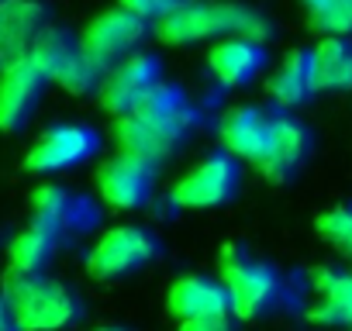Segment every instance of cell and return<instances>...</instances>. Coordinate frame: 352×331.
<instances>
[{"mask_svg":"<svg viewBox=\"0 0 352 331\" xmlns=\"http://www.w3.org/2000/svg\"><path fill=\"white\" fill-rule=\"evenodd\" d=\"M45 87L49 76L32 59H18L0 69V131H25L45 97Z\"/></svg>","mask_w":352,"mask_h":331,"instance_id":"10","label":"cell"},{"mask_svg":"<svg viewBox=\"0 0 352 331\" xmlns=\"http://www.w3.org/2000/svg\"><path fill=\"white\" fill-rule=\"evenodd\" d=\"M307 25L324 38H349L352 35V0H300Z\"/></svg>","mask_w":352,"mask_h":331,"instance_id":"24","label":"cell"},{"mask_svg":"<svg viewBox=\"0 0 352 331\" xmlns=\"http://www.w3.org/2000/svg\"><path fill=\"white\" fill-rule=\"evenodd\" d=\"M263 66H266V49L259 42H249V38H225L208 52V69L228 90L252 83Z\"/></svg>","mask_w":352,"mask_h":331,"instance_id":"18","label":"cell"},{"mask_svg":"<svg viewBox=\"0 0 352 331\" xmlns=\"http://www.w3.org/2000/svg\"><path fill=\"white\" fill-rule=\"evenodd\" d=\"M100 148V138L87 124H56L42 131V138L28 148L25 170L28 173H66L76 170L87 159H94Z\"/></svg>","mask_w":352,"mask_h":331,"instance_id":"7","label":"cell"},{"mask_svg":"<svg viewBox=\"0 0 352 331\" xmlns=\"http://www.w3.org/2000/svg\"><path fill=\"white\" fill-rule=\"evenodd\" d=\"M162 83V62L152 52H138L131 59H124L121 66H114L104 83H100V107L111 111L114 117H128L138 111V104Z\"/></svg>","mask_w":352,"mask_h":331,"instance_id":"9","label":"cell"},{"mask_svg":"<svg viewBox=\"0 0 352 331\" xmlns=\"http://www.w3.org/2000/svg\"><path fill=\"white\" fill-rule=\"evenodd\" d=\"M180 331H239V321L228 317H204V321H184Z\"/></svg>","mask_w":352,"mask_h":331,"instance_id":"28","label":"cell"},{"mask_svg":"<svg viewBox=\"0 0 352 331\" xmlns=\"http://www.w3.org/2000/svg\"><path fill=\"white\" fill-rule=\"evenodd\" d=\"M73 56H80V38H76L73 32L59 28V25H52V28L35 42V49L28 52V59L49 76V83L66 69V62H69Z\"/></svg>","mask_w":352,"mask_h":331,"instance_id":"23","label":"cell"},{"mask_svg":"<svg viewBox=\"0 0 352 331\" xmlns=\"http://www.w3.org/2000/svg\"><path fill=\"white\" fill-rule=\"evenodd\" d=\"M314 231L324 245H331L342 259L352 262V204H338V207L318 214Z\"/></svg>","mask_w":352,"mask_h":331,"instance_id":"25","label":"cell"},{"mask_svg":"<svg viewBox=\"0 0 352 331\" xmlns=\"http://www.w3.org/2000/svg\"><path fill=\"white\" fill-rule=\"evenodd\" d=\"M97 331H131V328H124V324H104V328H97Z\"/></svg>","mask_w":352,"mask_h":331,"instance_id":"30","label":"cell"},{"mask_svg":"<svg viewBox=\"0 0 352 331\" xmlns=\"http://www.w3.org/2000/svg\"><path fill=\"white\" fill-rule=\"evenodd\" d=\"M266 93L276 107L283 111H294L300 104H307L314 97V80H311V52H290L276 73L266 80Z\"/></svg>","mask_w":352,"mask_h":331,"instance_id":"21","label":"cell"},{"mask_svg":"<svg viewBox=\"0 0 352 331\" xmlns=\"http://www.w3.org/2000/svg\"><path fill=\"white\" fill-rule=\"evenodd\" d=\"M311 148H314L311 128L304 121L283 114V117H276V131H273L270 152L259 162V173L270 183H290L304 170V162L311 159Z\"/></svg>","mask_w":352,"mask_h":331,"instance_id":"15","label":"cell"},{"mask_svg":"<svg viewBox=\"0 0 352 331\" xmlns=\"http://www.w3.org/2000/svg\"><path fill=\"white\" fill-rule=\"evenodd\" d=\"M155 28V38L162 45H194L204 38H249V42H266L273 35V25L232 0H184L169 18H162Z\"/></svg>","mask_w":352,"mask_h":331,"instance_id":"1","label":"cell"},{"mask_svg":"<svg viewBox=\"0 0 352 331\" xmlns=\"http://www.w3.org/2000/svg\"><path fill=\"white\" fill-rule=\"evenodd\" d=\"M221 141H225V152L235 155V159H249V162H263V155L270 152V141H273V131H276V117L263 107H228L221 114Z\"/></svg>","mask_w":352,"mask_h":331,"instance_id":"12","label":"cell"},{"mask_svg":"<svg viewBox=\"0 0 352 331\" xmlns=\"http://www.w3.org/2000/svg\"><path fill=\"white\" fill-rule=\"evenodd\" d=\"M184 0H118V8L142 18L145 25H159L162 18H169L176 8H180Z\"/></svg>","mask_w":352,"mask_h":331,"instance_id":"27","label":"cell"},{"mask_svg":"<svg viewBox=\"0 0 352 331\" xmlns=\"http://www.w3.org/2000/svg\"><path fill=\"white\" fill-rule=\"evenodd\" d=\"M0 293L8 297L21 331H66L83 321V297L52 276H28L4 269Z\"/></svg>","mask_w":352,"mask_h":331,"instance_id":"2","label":"cell"},{"mask_svg":"<svg viewBox=\"0 0 352 331\" xmlns=\"http://www.w3.org/2000/svg\"><path fill=\"white\" fill-rule=\"evenodd\" d=\"M97 218H100L97 214V204L90 197L69 190V187L49 183V187H38L32 194V225L45 228L59 242L90 231L97 225Z\"/></svg>","mask_w":352,"mask_h":331,"instance_id":"8","label":"cell"},{"mask_svg":"<svg viewBox=\"0 0 352 331\" xmlns=\"http://www.w3.org/2000/svg\"><path fill=\"white\" fill-rule=\"evenodd\" d=\"M135 114H138L142 121H148L152 128L173 135L176 141H187L190 131H194L197 121H201L194 100H190L180 87H173V83H159V87L138 104Z\"/></svg>","mask_w":352,"mask_h":331,"instance_id":"16","label":"cell"},{"mask_svg":"<svg viewBox=\"0 0 352 331\" xmlns=\"http://www.w3.org/2000/svg\"><path fill=\"white\" fill-rule=\"evenodd\" d=\"M145 38H148V25H145L142 18H135V14L114 8V11L97 14V18L83 28L80 49H83V56H87L97 69L111 73V69L121 66L124 59L138 56Z\"/></svg>","mask_w":352,"mask_h":331,"instance_id":"5","label":"cell"},{"mask_svg":"<svg viewBox=\"0 0 352 331\" xmlns=\"http://www.w3.org/2000/svg\"><path fill=\"white\" fill-rule=\"evenodd\" d=\"M4 4H8V0H0V8H4Z\"/></svg>","mask_w":352,"mask_h":331,"instance_id":"31","label":"cell"},{"mask_svg":"<svg viewBox=\"0 0 352 331\" xmlns=\"http://www.w3.org/2000/svg\"><path fill=\"white\" fill-rule=\"evenodd\" d=\"M152 187H155V170L124 155L104 162L97 170V194L118 211L145 207L152 201Z\"/></svg>","mask_w":352,"mask_h":331,"instance_id":"14","label":"cell"},{"mask_svg":"<svg viewBox=\"0 0 352 331\" xmlns=\"http://www.w3.org/2000/svg\"><path fill=\"white\" fill-rule=\"evenodd\" d=\"M169 314L184 321H204V317H228L232 314V297L228 286L214 276H201V273H187L180 276L169 293H166Z\"/></svg>","mask_w":352,"mask_h":331,"instance_id":"13","label":"cell"},{"mask_svg":"<svg viewBox=\"0 0 352 331\" xmlns=\"http://www.w3.org/2000/svg\"><path fill=\"white\" fill-rule=\"evenodd\" d=\"M104 69H97L87 56H83V49H80V56H73L69 62H66V69L52 80V83H59L66 93H73V97H87V93H100V83H104Z\"/></svg>","mask_w":352,"mask_h":331,"instance_id":"26","label":"cell"},{"mask_svg":"<svg viewBox=\"0 0 352 331\" xmlns=\"http://www.w3.org/2000/svg\"><path fill=\"white\" fill-rule=\"evenodd\" d=\"M221 283L228 286L235 321L270 317L287 300L283 276L270 262L245 255V249H239V245H225V252H221Z\"/></svg>","mask_w":352,"mask_h":331,"instance_id":"3","label":"cell"},{"mask_svg":"<svg viewBox=\"0 0 352 331\" xmlns=\"http://www.w3.org/2000/svg\"><path fill=\"white\" fill-rule=\"evenodd\" d=\"M318 300L307 310L311 324H345L352 328V269H314Z\"/></svg>","mask_w":352,"mask_h":331,"instance_id":"19","label":"cell"},{"mask_svg":"<svg viewBox=\"0 0 352 331\" xmlns=\"http://www.w3.org/2000/svg\"><path fill=\"white\" fill-rule=\"evenodd\" d=\"M114 141H118V155L135 159V162L148 166V170H159V166L169 162L184 145V141H176L173 135L152 128L148 121H142L138 114H128V117L114 121Z\"/></svg>","mask_w":352,"mask_h":331,"instance_id":"17","label":"cell"},{"mask_svg":"<svg viewBox=\"0 0 352 331\" xmlns=\"http://www.w3.org/2000/svg\"><path fill=\"white\" fill-rule=\"evenodd\" d=\"M239 183H242L239 159L228 155V152H211L173 187V204L187 207V211L221 207L239 194Z\"/></svg>","mask_w":352,"mask_h":331,"instance_id":"6","label":"cell"},{"mask_svg":"<svg viewBox=\"0 0 352 331\" xmlns=\"http://www.w3.org/2000/svg\"><path fill=\"white\" fill-rule=\"evenodd\" d=\"M52 28V11L45 0H8L0 8V69L28 59L35 42Z\"/></svg>","mask_w":352,"mask_h":331,"instance_id":"11","label":"cell"},{"mask_svg":"<svg viewBox=\"0 0 352 331\" xmlns=\"http://www.w3.org/2000/svg\"><path fill=\"white\" fill-rule=\"evenodd\" d=\"M159 255H162V245L148 228L121 225L97 238V245L87 255V276H94L100 283H114V279H124V276L152 266Z\"/></svg>","mask_w":352,"mask_h":331,"instance_id":"4","label":"cell"},{"mask_svg":"<svg viewBox=\"0 0 352 331\" xmlns=\"http://www.w3.org/2000/svg\"><path fill=\"white\" fill-rule=\"evenodd\" d=\"M0 331H21L18 321H14V310H11V304H8L4 293H0Z\"/></svg>","mask_w":352,"mask_h":331,"instance_id":"29","label":"cell"},{"mask_svg":"<svg viewBox=\"0 0 352 331\" xmlns=\"http://www.w3.org/2000/svg\"><path fill=\"white\" fill-rule=\"evenodd\" d=\"M311 80L314 93L352 90V38H321L311 49Z\"/></svg>","mask_w":352,"mask_h":331,"instance_id":"20","label":"cell"},{"mask_svg":"<svg viewBox=\"0 0 352 331\" xmlns=\"http://www.w3.org/2000/svg\"><path fill=\"white\" fill-rule=\"evenodd\" d=\"M56 252H59V238L49 235L38 225H28L8 245V269L28 273V276H45V269L52 266Z\"/></svg>","mask_w":352,"mask_h":331,"instance_id":"22","label":"cell"}]
</instances>
